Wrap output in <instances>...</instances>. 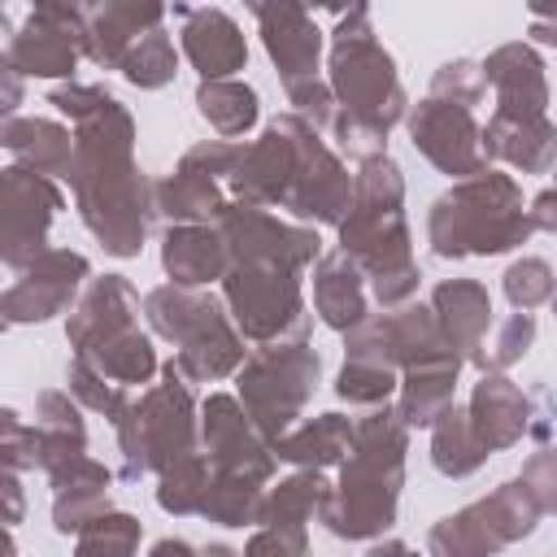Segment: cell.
<instances>
[{
	"label": "cell",
	"mask_w": 557,
	"mask_h": 557,
	"mask_svg": "<svg viewBox=\"0 0 557 557\" xmlns=\"http://www.w3.org/2000/svg\"><path fill=\"white\" fill-rule=\"evenodd\" d=\"M296 113V109H292ZM352 205V174L313 122L296 113V178L283 209L309 226H339Z\"/></svg>",
	"instance_id": "cell-12"
},
{
	"label": "cell",
	"mask_w": 557,
	"mask_h": 557,
	"mask_svg": "<svg viewBox=\"0 0 557 557\" xmlns=\"http://www.w3.org/2000/svg\"><path fill=\"white\" fill-rule=\"evenodd\" d=\"M405 453H409V422L396 405H370L357 418V435L348 457L339 461V483L331 487L322 518L339 540H374L396 522L400 487H405Z\"/></svg>",
	"instance_id": "cell-4"
},
{
	"label": "cell",
	"mask_w": 557,
	"mask_h": 557,
	"mask_svg": "<svg viewBox=\"0 0 557 557\" xmlns=\"http://www.w3.org/2000/svg\"><path fill=\"white\" fill-rule=\"evenodd\" d=\"M366 270L344 252H322L313 261V309L331 331H352L366 313H370V296H366Z\"/></svg>",
	"instance_id": "cell-28"
},
{
	"label": "cell",
	"mask_w": 557,
	"mask_h": 557,
	"mask_svg": "<svg viewBox=\"0 0 557 557\" xmlns=\"http://www.w3.org/2000/svg\"><path fill=\"white\" fill-rule=\"evenodd\" d=\"M466 409H470L474 435L483 440L487 453H505L531 431V400L522 396V387L513 379H505V370H483Z\"/></svg>",
	"instance_id": "cell-26"
},
{
	"label": "cell",
	"mask_w": 557,
	"mask_h": 557,
	"mask_svg": "<svg viewBox=\"0 0 557 557\" xmlns=\"http://www.w3.org/2000/svg\"><path fill=\"white\" fill-rule=\"evenodd\" d=\"M487 161H505L518 174H548L557 165V126L548 113H505L496 109L483 126Z\"/></svg>",
	"instance_id": "cell-22"
},
{
	"label": "cell",
	"mask_w": 557,
	"mask_h": 557,
	"mask_svg": "<svg viewBox=\"0 0 557 557\" xmlns=\"http://www.w3.org/2000/svg\"><path fill=\"white\" fill-rule=\"evenodd\" d=\"M535 235L531 209L522 205V187L513 174L479 170L457 178L444 196H435L426 213V244L444 261L461 257H500Z\"/></svg>",
	"instance_id": "cell-5"
},
{
	"label": "cell",
	"mask_w": 557,
	"mask_h": 557,
	"mask_svg": "<svg viewBox=\"0 0 557 557\" xmlns=\"http://www.w3.org/2000/svg\"><path fill=\"white\" fill-rule=\"evenodd\" d=\"M74 548L83 557H91V553H135L139 548V518H131L122 509H104L100 518H91L74 535Z\"/></svg>",
	"instance_id": "cell-45"
},
{
	"label": "cell",
	"mask_w": 557,
	"mask_h": 557,
	"mask_svg": "<svg viewBox=\"0 0 557 557\" xmlns=\"http://www.w3.org/2000/svg\"><path fill=\"white\" fill-rule=\"evenodd\" d=\"M4 500H9L4 522L17 527V522H22V483H17V470H4Z\"/></svg>",
	"instance_id": "cell-52"
},
{
	"label": "cell",
	"mask_w": 557,
	"mask_h": 557,
	"mask_svg": "<svg viewBox=\"0 0 557 557\" xmlns=\"http://www.w3.org/2000/svg\"><path fill=\"white\" fill-rule=\"evenodd\" d=\"M309 9H326V13H348V9H357V4H366V0H305Z\"/></svg>",
	"instance_id": "cell-54"
},
{
	"label": "cell",
	"mask_w": 557,
	"mask_h": 557,
	"mask_svg": "<svg viewBox=\"0 0 557 557\" xmlns=\"http://www.w3.org/2000/svg\"><path fill=\"white\" fill-rule=\"evenodd\" d=\"M218 231L226 239L231 261H270L305 274L322 257V239L309 222H283L261 205L231 200L218 218Z\"/></svg>",
	"instance_id": "cell-14"
},
{
	"label": "cell",
	"mask_w": 557,
	"mask_h": 557,
	"mask_svg": "<svg viewBox=\"0 0 557 557\" xmlns=\"http://www.w3.org/2000/svg\"><path fill=\"white\" fill-rule=\"evenodd\" d=\"M200 448H205L213 470H222V474H252V479H265V483H270L274 461H278L274 440L252 422L244 400L226 396V392H213L200 405Z\"/></svg>",
	"instance_id": "cell-17"
},
{
	"label": "cell",
	"mask_w": 557,
	"mask_h": 557,
	"mask_svg": "<svg viewBox=\"0 0 557 557\" xmlns=\"http://www.w3.org/2000/svg\"><path fill=\"white\" fill-rule=\"evenodd\" d=\"M531 222H535V231H553L557 235V187H544L531 200Z\"/></svg>",
	"instance_id": "cell-51"
},
{
	"label": "cell",
	"mask_w": 557,
	"mask_h": 557,
	"mask_svg": "<svg viewBox=\"0 0 557 557\" xmlns=\"http://www.w3.org/2000/svg\"><path fill=\"white\" fill-rule=\"evenodd\" d=\"M487 457H492V453H487L483 440L474 435L470 409L453 400V405L431 422V466H435L444 479H466V474H474Z\"/></svg>",
	"instance_id": "cell-34"
},
{
	"label": "cell",
	"mask_w": 557,
	"mask_h": 557,
	"mask_svg": "<svg viewBox=\"0 0 557 557\" xmlns=\"http://www.w3.org/2000/svg\"><path fill=\"white\" fill-rule=\"evenodd\" d=\"M222 300L248 344L309 335V305L300 296V270L270 265V261H231L222 278Z\"/></svg>",
	"instance_id": "cell-9"
},
{
	"label": "cell",
	"mask_w": 557,
	"mask_h": 557,
	"mask_svg": "<svg viewBox=\"0 0 557 557\" xmlns=\"http://www.w3.org/2000/svg\"><path fill=\"white\" fill-rule=\"evenodd\" d=\"M487 91V78H483V61H470V57H457V61H444L431 78V91L426 96H440V100H457V104H479Z\"/></svg>",
	"instance_id": "cell-47"
},
{
	"label": "cell",
	"mask_w": 557,
	"mask_h": 557,
	"mask_svg": "<svg viewBox=\"0 0 557 557\" xmlns=\"http://www.w3.org/2000/svg\"><path fill=\"white\" fill-rule=\"evenodd\" d=\"M78 57H87V39L74 26L52 22L44 13H30L26 26L9 35L4 65L26 74V78H70Z\"/></svg>",
	"instance_id": "cell-21"
},
{
	"label": "cell",
	"mask_w": 557,
	"mask_h": 557,
	"mask_svg": "<svg viewBox=\"0 0 557 557\" xmlns=\"http://www.w3.org/2000/svg\"><path fill=\"white\" fill-rule=\"evenodd\" d=\"M170 0H100L87 22V61L100 70H122L135 39L161 26Z\"/></svg>",
	"instance_id": "cell-23"
},
{
	"label": "cell",
	"mask_w": 557,
	"mask_h": 557,
	"mask_svg": "<svg viewBox=\"0 0 557 557\" xmlns=\"http://www.w3.org/2000/svg\"><path fill=\"white\" fill-rule=\"evenodd\" d=\"M540 518H544V509L535 505L527 483L509 479V483L492 487L483 500L435 522L426 535V548L435 557H483V553H496L513 540H527Z\"/></svg>",
	"instance_id": "cell-10"
},
{
	"label": "cell",
	"mask_w": 557,
	"mask_h": 557,
	"mask_svg": "<svg viewBox=\"0 0 557 557\" xmlns=\"http://www.w3.org/2000/svg\"><path fill=\"white\" fill-rule=\"evenodd\" d=\"M244 4H248V9H252V13H257V9H261V4H265V0H244Z\"/></svg>",
	"instance_id": "cell-56"
},
{
	"label": "cell",
	"mask_w": 557,
	"mask_h": 557,
	"mask_svg": "<svg viewBox=\"0 0 557 557\" xmlns=\"http://www.w3.org/2000/svg\"><path fill=\"white\" fill-rule=\"evenodd\" d=\"M126 326H139V296L122 274H104V278H91L87 292L78 296V305L70 309L65 339L74 352H83Z\"/></svg>",
	"instance_id": "cell-24"
},
{
	"label": "cell",
	"mask_w": 557,
	"mask_h": 557,
	"mask_svg": "<svg viewBox=\"0 0 557 557\" xmlns=\"http://www.w3.org/2000/svg\"><path fill=\"white\" fill-rule=\"evenodd\" d=\"M318 370L322 361L305 339H274V344H257L244 357V366L235 370V387L252 422L270 440H278L300 422L305 405L313 400Z\"/></svg>",
	"instance_id": "cell-8"
},
{
	"label": "cell",
	"mask_w": 557,
	"mask_h": 557,
	"mask_svg": "<svg viewBox=\"0 0 557 557\" xmlns=\"http://www.w3.org/2000/svg\"><path fill=\"white\" fill-rule=\"evenodd\" d=\"M531 17H557V0H527Z\"/></svg>",
	"instance_id": "cell-55"
},
{
	"label": "cell",
	"mask_w": 557,
	"mask_h": 557,
	"mask_svg": "<svg viewBox=\"0 0 557 557\" xmlns=\"http://www.w3.org/2000/svg\"><path fill=\"white\" fill-rule=\"evenodd\" d=\"M409 139L413 148L448 178H466L487 170V152H483V126L474 117L470 104L457 100H440V96H422L409 113H405Z\"/></svg>",
	"instance_id": "cell-15"
},
{
	"label": "cell",
	"mask_w": 557,
	"mask_h": 557,
	"mask_svg": "<svg viewBox=\"0 0 557 557\" xmlns=\"http://www.w3.org/2000/svg\"><path fill=\"white\" fill-rule=\"evenodd\" d=\"M91 274L87 257L74 248H44L35 261H26L22 270H13V283L0 296V313L9 326L22 322H48L65 309H74L83 278Z\"/></svg>",
	"instance_id": "cell-16"
},
{
	"label": "cell",
	"mask_w": 557,
	"mask_h": 557,
	"mask_svg": "<svg viewBox=\"0 0 557 557\" xmlns=\"http://www.w3.org/2000/svg\"><path fill=\"white\" fill-rule=\"evenodd\" d=\"M292 178H296V113H278L265 122L261 139L239 144L226 191L231 200H244V205L283 209Z\"/></svg>",
	"instance_id": "cell-18"
},
{
	"label": "cell",
	"mask_w": 557,
	"mask_h": 557,
	"mask_svg": "<svg viewBox=\"0 0 557 557\" xmlns=\"http://www.w3.org/2000/svg\"><path fill=\"white\" fill-rule=\"evenodd\" d=\"M174 13L183 17V26H178L183 52H187V61L196 65L200 78H235L248 65L244 30H239V22L226 9L178 0Z\"/></svg>",
	"instance_id": "cell-20"
},
{
	"label": "cell",
	"mask_w": 557,
	"mask_h": 557,
	"mask_svg": "<svg viewBox=\"0 0 557 557\" xmlns=\"http://www.w3.org/2000/svg\"><path fill=\"white\" fill-rule=\"evenodd\" d=\"M65 209V191L52 174L9 165L0 178V261L9 270H22L48 248V226Z\"/></svg>",
	"instance_id": "cell-11"
},
{
	"label": "cell",
	"mask_w": 557,
	"mask_h": 557,
	"mask_svg": "<svg viewBox=\"0 0 557 557\" xmlns=\"http://www.w3.org/2000/svg\"><path fill=\"white\" fill-rule=\"evenodd\" d=\"M518 479L527 483V492L535 496V505H540L544 513H557V448L531 453V457L522 461V474H518Z\"/></svg>",
	"instance_id": "cell-49"
},
{
	"label": "cell",
	"mask_w": 557,
	"mask_h": 557,
	"mask_svg": "<svg viewBox=\"0 0 557 557\" xmlns=\"http://www.w3.org/2000/svg\"><path fill=\"white\" fill-rule=\"evenodd\" d=\"M461 366H466V357H461L457 348H440V352H431V357L405 366V370H400V387H396V392H400V400H396L400 418H405L409 426H431V422L453 405Z\"/></svg>",
	"instance_id": "cell-29"
},
{
	"label": "cell",
	"mask_w": 557,
	"mask_h": 557,
	"mask_svg": "<svg viewBox=\"0 0 557 557\" xmlns=\"http://www.w3.org/2000/svg\"><path fill=\"white\" fill-rule=\"evenodd\" d=\"M396 387H400V370H387V366H379V361H361V357H344V370H339V379H335L339 400L361 405V409L392 400Z\"/></svg>",
	"instance_id": "cell-43"
},
{
	"label": "cell",
	"mask_w": 557,
	"mask_h": 557,
	"mask_svg": "<svg viewBox=\"0 0 557 557\" xmlns=\"http://www.w3.org/2000/svg\"><path fill=\"white\" fill-rule=\"evenodd\" d=\"M352 435H357V418L318 413V418H305V422H296L292 431H283V435L274 440V453H278V461H287V466L326 470V466H339V461L348 457Z\"/></svg>",
	"instance_id": "cell-32"
},
{
	"label": "cell",
	"mask_w": 557,
	"mask_h": 557,
	"mask_svg": "<svg viewBox=\"0 0 557 557\" xmlns=\"http://www.w3.org/2000/svg\"><path fill=\"white\" fill-rule=\"evenodd\" d=\"M548 305H553V313H557V287H553V300H548Z\"/></svg>",
	"instance_id": "cell-57"
},
{
	"label": "cell",
	"mask_w": 557,
	"mask_h": 557,
	"mask_svg": "<svg viewBox=\"0 0 557 557\" xmlns=\"http://www.w3.org/2000/svg\"><path fill=\"white\" fill-rule=\"evenodd\" d=\"M531 344H535V313L531 309H513L505 322H496L487 331V339L479 344L470 366H479V370H509V366H518L527 357Z\"/></svg>",
	"instance_id": "cell-41"
},
{
	"label": "cell",
	"mask_w": 557,
	"mask_h": 557,
	"mask_svg": "<svg viewBox=\"0 0 557 557\" xmlns=\"http://www.w3.org/2000/svg\"><path fill=\"white\" fill-rule=\"evenodd\" d=\"M74 122V205L83 226L113 257H139L157 213V183L135 165V122L126 104L100 83H61L48 91Z\"/></svg>",
	"instance_id": "cell-1"
},
{
	"label": "cell",
	"mask_w": 557,
	"mask_h": 557,
	"mask_svg": "<svg viewBox=\"0 0 557 557\" xmlns=\"http://www.w3.org/2000/svg\"><path fill=\"white\" fill-rule=\"evenodd\" d=\"M500 287H505V300H509L513 309H540L544 300H553L557 274H553V265H548L544 257H518V261L505 270Z\"/></svg>",
	"instance_id": "cell-46"
},
{
	"label": "cell",
	"mask_w": 557,
	"mask_h": 557,
	"mask_svg": "<svg viewBox=\"0 0 557 557\" xmlns=\"http://www.w3.org/2000/svg\"><path fill=\"white\" fill-rule=\"evenodd\" d=\"M326 496H331L326 474L313 466H296V474H287L278 487H265L257 527H305V522L322 518Z\"/></svg>",
	"instance_id": "cell-35"
},
{
	"label": "cell",
	"mask_w": 557,
	"mask_h": 557,
	"mask_svg": "<svg viewBox=\"0 0 557 557\" xmlns=\"http://www.w3.org/2000/svg\"><path fill=\"white\" fill-rule=\"evenodd\" d=\"M196 113L222 139H244L257 126V117H261V100H257V91L244 78H200Z\"/></svg>",
	"instance_id": "cell-36"
},
{
	"label": "cell",
	"mask_w": 557,
	"mask_h": 557,
	"mask_svg": "<svg viewBox=\"0 0 557 557\" xmlns=\"http://www.w3.org/2000/svg\"><path fill=\"white\" fill-rule=\"evenodd\" d=\"M409 244H413V235L405 222L400 165L387 152L357 161L352 205L339 222V248L366 270L379 309H396V305H409L418 296L422 270H418Z\"/></svg>",
	"instance_id": "cell-3"
},
{
	"label": "cell",
	"mask_w": 557,
	"mask_h": 557,
	"mask_svg": "<svg viewBox=\"0 0 557 557\" xmlns=\"http://www.w3.org/2000/svg\"><path fill=\"white\" fill-rule=\"evenodd\" d=\"M148 326L174 344V361L191 383H218L244 366V331L235 326L231 309L218 305L213 292L161 283L144 296Z\"/></svg>",
	"instance_id": "cell-6"
},
{
	"label": "cell",
	"mask_w": 557,
	"mask_h": 557,
	"mask_svg": "<svg viewBox=\"0 0 557 557\" xmlns=\"http://www.w3.org/2000/svg\"><path fill=\"white\" fill-rule=\"evenodd\" d=\"M248 553H278V557H300L309 548L305 527H257L252 540L244 544Z\"/></svg>",
	"instance_id": "cell-50"
},
{
	"label": "cell",
	"mask_w": 557,
	"mask_h": 557,
	"mask_svg": "<svg viewBox=\"0 0 557 557\" xmlns=\"http://www.w3.org/2000/svg\"><path fill=\"white\" fill-rule=\"evenodd\" d=\"M326 83L339 100V113L331 122L339 152L352 161L387 152V131L409 113V96L400 87L392 52L370 26V4L348 9L331 30Z\"/></svg>",
	"instance_id": "cell-2"
},
{
	"label": "cell",
	"mask_w": 557,
	"mask_h": 557,
	"mask_svg": "<svg viewBox=\"0 0 557 557\" xmlns=\"http://www.w3.org/2000/svg\"><path fill=\"white\" fill-rule=\"evenodd\" d=\"M35 435H39V470H57L70 457L87 453V426L78 418L74 392H39L35 400Z\"/></svg>",
	"instance_id": "cell-33"
},
{
	"label": "cell",
	"mask_w": 557,
	"mask_h": 557,
	"mask_svg": "<svg viewBox=\"0 0 557 557\" xmlns=\"http://www.w3.org/2000/svg\"><path fill=\"white\" fill-rule=\"evenodd\" d=\"M113 431L126 483L161 474L165 466L200 448V409L191 400V379L178 370V361H165L161 383L126 400V409L113 418Z\"/></svg>",
	"instance_id": "cell-7"
},
{
	"label": "cell",
	"mask_w": 557,
	"mask_h": 557,
	"mask_svg": "<svg viewBox=\"0 0 557 557\" xmlns=\"http://www.w3.org/2000/svg\"><path fill=\"white\" fill-rule=\"evenodd\" d=\"M483 78L496 91V109H505V113H548V78H544V61H540L535 44H527V39L500 44L496 52H487Z\"/></svg>",
	"instance_id": "cell-27"
},
{
	"label": "cell",
	"mask_w": 557,
	"mask_h": 557,
	"mask_svg": "<svg viewBox=\"0 0 557 557\" xmlns=\"http://www.w3.org/2000/svg\"><path fill=\"white\" fill-rule=\"evenodd\" d=\"M553 187H557V183H553Z\"/></svg>",
	"instance_id": "cell-58"
},
{
	"label": "cell",
	"mask_w": 557,
	"mask_h": 557,
	"mask_svg": "<svg viewBox=\"0 0 557 557\" xmlns=\"http://www.w3.org/2000/svg\"><path fill=\"white\" fill-rule=\"evenodd\" d=\"M161 270L183 287L222 283L231 270V252L218 222H170V231L161 235Z\"/></svg>",
	"instance_id": "cell-25"
},
{
	"label": "cell",
	"mask_w": 557,
	"mask_h": 557,
	"mask_svg": "<svg viewBox=\"0 0 557 557\" xmlns=\"http://www.w3.org/2000/svg\"><path fill=\"white\" fill-rule=\"evenodd\" d=\"M431 309L440 318L444 339L470 361L479 352V344L492 331V296L479 278H444L431 292Z\"/></svg>",
	"instance_id": "cell-30"
},
{
	"label": "cell",
	"mask_w": 557,
	"mask_h": 557,
	"mask_svg": "<svg viewBox=\"0 0 557 557\" xmlns=\"http://www.w3.org/2000/svg\"><path fill=\"white\" fill-rule=\"evenodd\" d=\"M74 357H87L96 370H104L109 379H117L126 387H139L157 374V348L139 326H126V331H117V335H109V339H100Z\"/></svg>",
	"instance_id": "cell-37"
},
{
	"label": "cell",
	"mask_w": 557,
	"mask_h": 557,
	"mask_svg": "<svg viewBox=\"0 0 557 557\" xmlns=\"http://www.w3.org/2000/svg\"><path fill=\"white\" fill-rule=\"evenodd\" d=\"M0 457H4V470H39V435H35V422H22L13 409L0 413Z\"/></svg>",
	"instance_id": "cell-48"
},
{
	"label": "cell",
	"mask_w": 557,
	"mask_h": 557,
	"mask_svg": "<svg viewBox=\"0 0 557 557\" xmlns=\"http://www.w3.org/2000/svg\"><path fill=\"white\" fill-rule=\"evenodd\" d=\"M65 383H70V392H74V400H78L83 409L104 413L109 422H113V418L126 409V400H131V387L117 383V379H109L104 370H96L87 357H70V366H65Z\"/></svg>",
	"instance_id": "cell-42"
},
{
	"label": "cell",
	"mask_w": 557,
	"mask_h": 557,
	"mask_svg": "<svg viewBox=\"0 0 557 557\" xmlns=\"http://www.w3.org/2000/svg\"><path fill=\"white\" fill-rule=\"evenodd\" d=\"M113 483H74V487H52V527L57 535H78L91 518H100L109 505Z\"/></svg>",
	"instance_id": "cell-44"
},
{
	"label": "cell",
	"mask_w": 557,
	"mask_h": 557,
	"mask_svg": "<svg viewBox=\"0 0 557 557\" xmlns=\"http://www.w3.org/2000/svg\"><path fill=\"white\" fill-rule=\"evenodd\" d=\"M239 157V139H205L178 157V165L157 183V213L170 222H218L231 205L226 178Z\"/></svg>",
	"instance_id": "cell-13"
},
{
	"label": "cell",
	"mask_w": 557,
	"mask_h": 557,
	"mask_svg": "<svg viewBox=\"0 0 557 557\" xmlns=\"http://www.w3.org/2000/svg\"><path fill=\"white\" fill-rule=\"evenodd\" d=\"M261 500H265V479L213 470L200 518H209V522H218V527H257Z\"/></svg>",
	"instance_id": "cell-38"
},
{
	"label": "cell",
	"mask_w": 557,
	"mask_h": 557,
	"mask_svg": "<svg viewBox=\"0 0 557 557\" xmlns=\"http://www.w3.org/2000/svg\"><path fill=\"white\" fill-rule=\"evenodd\" d=\"M209 479H213V466L205 457V448L178 457L174 466H165L157 474V505L174 518H187V513H200L205 509V496H209Z\"/></svg>",
	"instance_id": "cell-39"
},
{
	"label": "cell",
	"mask_w": 557,
	"mask_h": 557,
	"mask_svg": "<svg viewBox=\"0 0 557 557\" xmlns=\"http://www.w3.org/2000/svg\"><path fill=\"white\" fill-rule=\"evenodd\" d=\"M257 26H261V44L283 78V91L318 78L322 30L313 26L305 0H265L257 9Z\"/></svg>",
	"instance_id": "cell-19"
},
{
	"label": "cell",
	"mask_w": 557,
	"mask_h": 557,
	"mask_svg": "<svg viewBox=\"0 0 557 557\" xmlns=\"http://www.w3.org/2000/svg\"><path fill=\"white\" fill-rule=\"evenodd\" d=\"M122 74H126V83L139 87V91H157V87L174 83V74H178V52H174L170 30L157 26V30H148L144 39H135V48H131L126 61H122Z\"/></svg>",
	"instance_id": "cell-40"
},
{
	"label": "cell",
	"mask_w": 557,
	"mask_h": 557,
	"mask_svg": "<svg viewBox=\"0 0 557 557\" xmlns=\"http://www.w3.org/2000/svg\"><path fill=\"white\" fill-rule=\"evenodd\" d=\"M531 44H544V48H557V17H531Z\"/></svg>",
	"instance_id": "cell-53"
},
{
	"label": "cell",
	"mask_w": 557,
	"mask_h": 557,
	"mask_svg": "<svg viewBox=\"0 0 557 557\" xmlns=\"http://www.w3.org/2000/svg\"><path fill=\"white\" fill-rule=\"evenodd\" d=\"M0 144L26 170L52 174L61 183H70V174H74V135L52 117H17L13 113L0 126Z\"/></svg>",
	"instance_id": "cell-31"
}]
</instances>
